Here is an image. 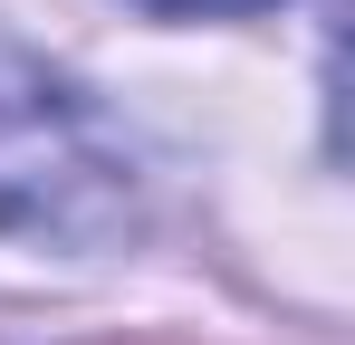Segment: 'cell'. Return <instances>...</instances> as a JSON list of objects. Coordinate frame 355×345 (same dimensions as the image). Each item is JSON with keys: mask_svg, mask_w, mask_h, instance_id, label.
<instances>
[{"mask_svg": "<svg viewBox=\"0 0 355 345\" xmlns=\"http://www.w3.org/2000/svg\"><path fill=\"white\" fill-rule=\"evenodd\" d=\"M116 211H125V182L96 154L87 115L67 106L58 87H19L0 106V221L49 230V240H87Z\"/></svg>", "mask_w": 355, "mask_h": 345, "instance_id": "obj_1", "label": "cell"}, {"mask_svg": "<svg viewBox=\"0 0 355 345\" xmlns=\"http://www.w3.org/2000/svg\"><path fill=\"white\" fill-rule=\"evenodd\" d=\"M154 19H231V10H269V0H135Z\"/></svg>", "mask_w": 355, "mask_h": 345, "instance_id": "obj_2", "label": "cell"}]
</instances>
